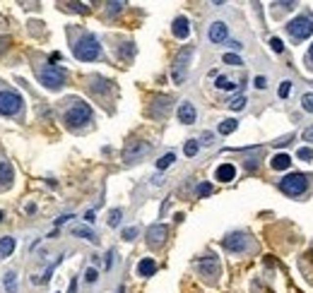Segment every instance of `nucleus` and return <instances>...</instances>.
<instances>
[{
  "label": "nucleus",
  "mask_w": 313,
  "mask_h": 293,
  "mask_svg": "<svg viewBox=\"0 0 313 293\" xmlns=\"http://www.w3.org/2000/svg\"><path fill=\"white\" fill-rule=\"evenodd\" d=\"M120 7H123V2H111V5H109V12H118Z\"/></svg>",
  "instance_id": "ea45409f"
},
{
  "label": "nucleus",
  "mask_w": 313,
  "mask_h": 293,
  "mask_svg": "<svg viewBox=\"0 0 313 293\" xmlns=\"http://www.w3.org/2000/svg\"><path fill=\"white\" fill-rule=\"evenodd\" d=\"M309 188V178L304 176V173H289V176L282 178V183H280V190L289 195V197H299V195H304V190Z\"/></svg>",
  "instance_id": "f03ea898"
},
{
  "label": "nucleus",
  "mask_w": 313,
  "mask_h": 293,
  "mask_svg": "<svg viewBox=\"0 0 313 293\" xmlns=\"http://www.w3.org/2000/svg\"><path fill=\"white\" fill-rule=\"evenodd\" d=\"M195 118H198V113H195V106H193L191 101H183V104L178 106V120H181L183 125H193Z\"/></svg>",
  "instance_id": "f8f14e48"
},
{
  "label": "nucleus",
  "mask_w": 313,
  "mask_h": 293,
  "mask_svg": "<svg viewBox=\"0 0 313 293\" xmlns=\"http://www.w3.org/2000/svg\"><path fill=\"white\" fill-rule=\"evenodd\" d=\"M224 63H227V65H234V67L243 65V63H241V58H239L236 53H224Z\"/></svg>",
  "instance_id": "c756f323"
},
{
  "label": "nucleus",
  "mask_w": 313,
  "mask_h": 293,
  "mask_svg": "<svg viewBox=\"0 0 313 293\" xmlns=\"http://www.w3.org/2000/svg\"><path fill=\"white\" fill-rule=\"evenodd\" d=\"M210 192H212V185H210V183L198 185V195H200V197H205V195H210Z\"/></svg>",
  "instance_id": "f704fd0d"
},
{
  "label": "nucleus",
  "mask_w": 313,
  "mask_h": 293,
  "mask_svg": "<svg viewBox=\"0 0 313 293\" xmlns=\"http://www.w3.org/2000/svg\"><path fill=\"white\" fill-rule=\"evenodd\" d=\"M12 250H15V238H10V235L0 238V257H2V260H5V257H10V255H12Z\"/></svg>",
  "instance_id": "f3484780"
},
{
  "label": "nucleus",
  "mask_w": 313,
  "mask_h": 293,
  "mask_svg": "<svg viewBox=\"0 0 313 293\" xmlns=\"http://www.w3.org/2000/svg\"><path fill=\"white\" fill-rule=\"evenodd\" d=\"M215 178H217L219 183H229V180H234V178H236V166H234V164H222V166L215 171Z\"/></svg>",
  "instance_id": "2eb2a0df"
},
{
  "label": "nucleus",
  "mask_w": 313,
  "mask_h": 293,
  "mask_svg": "<svg viewBox=\"0 0 313 293\" xmlns=\"http://www.w3.org/2000/svg\"><path fill=\"white\" fill-rule=\"evenodd\" d=\"M99 53H101V46H99V39L96 36H92V34H85L77 43H75V58L77 60H96L99 58Z\"/></svg>",
  "instance_id": "f257e3e1"
},
{
  "label": "nucleus",
  "mask_w": 313,
  "mask_h": 293,
  "mask_svg": "<svg viewBox=\"0 0 313 293\" xmlns=\"http://www.w3.org/2000/svg\"><path fill=\"white\" fill-rule=\"evenodd\" d=\"M217 89H222V91H234L236 89V84L229 80V77H217V84H215Z\"/></svg>",
  "instance_id": "393cba45"
},
{
  "label": "nucleus",
  "mask_w": 313,
  "mask_h": 293,
  "mask_svg": "<svg viewBox=\"0 0 313 293\" xmlns=\"http://www.w3.org/2000/svg\"><path fill=\"white\" fill-rule=\"evenodd\" d=\"M68 219H72V216H70V214H65V216H60V219H58L56 224H58V226H60V224H65V221H68Z\"/></svg>",
  "instance_id": "37998d69"
},
{
  "label": "nucleus",
  "mask_w": 313,
  "mask_h": 293,
  "mask_svg": "<svg viewBox=\"0 0 313 293\" xmlns=\"http://www.w3.org/2000/svg\"><path fill=\"white\" fill-rule=\"evenodd\" d=\"M309 60H311V63H313V43H311V46H309Z\"/></svg>",
  "instance_id": "c03bdc74"
},
{
  "label": "nucleus",
  "mask_w": 313,
  "mask_h": 293,
  "mask_svg": "<svg viewBox=\"0 0 313 293\" xmlns=\"http://www.w3.org/2000/svg\"><path fill=\"white\" fill-rule=\"evenodd\" d=\"M0 221H2V211H0Z\"/></svg>",
  "instance_id": "49530a36"
},
{
  "label": "nucleus",
  "mask_w": 313,
  "mask_h": 293,
  "mask_svg": "<svg viewBox=\"0 0 313 293\" xmlns=\"http://www.w3.org/2000/svg\"><path fill=\"white\" fill-rule=\"evenodd\" d=\"M270 46H272V51H275V53H282V51H285V43H282V39H277V36H275V39H270Z\"/></svg>",
  "instance_id": "2f4dec72"
},
{
  "label": "nucleus",
  "mask_w": 313,
  "mask_h": 293,
  "mask_svg": "<svg viewBox=\"0 0 313 293\" xmlns=\"http://www.w3.org/2000/svg\"><path fill=\"white\" fill-rule=\"evenodd\" d=\"M157 104H159V106H157L152 113H154V116H167V113H169L171 99H169V96H159V99H157Z\"/></svg>",
  "instance_id": "412c9836"
},
{
  "label": "nucleus",
  "mask_w": 313,
  "mask_h": 293,
  "mask_svg": "<svg viewBox=\"0 0 313 293\" xmlns=\"http://www.w3.org/2000/svg\"><path fill=\"white\" fill-rule=\"evenodd\" d=\"M15 176V171H12V166L7 164V161H0V185H5V183H10Z\"/></svg>",
  "instance_id": "aec40b11"
},
{
  "label": "nucleus",
  "mask_w": 313,
  "mask_h": 293,
  "mask_svg": "<svg viewBox=\"0 0 313 293\" xmlns=\"http://www.w3.org/2000/svg\"><path fill=\"white\" fill-rule=\"evenodd\" d=\"M85 279H87V281H89V284H94V281L99 279V272L89 267V269H87V272H85Z\"/></svg>",
  "instance_id": "72a5a7b5"
},
{
  "label": "nucleus",
  "mask_w": 313,
  "mask_h": 293,
  "mask_svg": "<svg viewBox=\"0 0 313 293\" xmlns=\"http://www.w3.org/2000/svg\"><path fill=\"white\" fill-rule=\"evenodd\" d=\"M299 159H301V161H311L313 151L309 149V146H301V149H299Z\"/></svg>",
  "instance_id": "473e14b6"
},
{
  "label": "nucleus",
  "mask_w": 313,
  "mask_h": 293,
  "mask_svg": "<svg viewBox=\"0 0 313 293\" xmlns=\"http://www.w3.org/2000/svg\"><path fill=\"white\" fill-rule=\"evenodd\" d=\"M198 269H200V274L207 279H215V276H219V260L215 257V255H207V257H200L198 262Z\"/></svg>",
  "instance_id": "9d476101"
},
{
  "label": "nucleus",
  "mask_w": 313,
  "mask_h": 293,
  "mask_svg": "<svg viewBox=\"0 0 313 293\" xmlns=\"http://www.w3.org/2000/svg\"><path fill=\"white\" fill-rule=\"evenodd\" d=\"M116 293H125V289H123V286H120V289H118V291H116Z\"/></svg>",
  "instance_id": "a18cd8bd"
},
{
  "label": "nucleus",
  "mask_w": 313,
  "mask_h": 293,
  "mask_svg": "<svg viewBox=\"0 0 313 293\" xmlns=\"http://www.w3.org/2000/svg\"><path fill=\"white\" fill-rule=\"evenodd\" d=\"M193 56V48L188 46V48H183L181 53H178V58L173 63V70H171V77H173V82L176 84H183V80H186V72H188V60Z\"/></svg>",
  "instance_id": "0eeeda50"
},
{
  "label": "nucleus",
  "mask_w": 313,
  "mask_h": 293,
  "mask_svg": "<svg viewBox=\"0 0 313 293\" xmlns=\"http://www.w3.org/2000/svg\"><path fill=\"white\" fill-rule=\"evenodd\" d=\"M2 284H5V289H7L10 293L17 291V276H15V272H7L5 279H2Z\"/></svg>",
  "instance_id": "5701e85b"
},
{
  "label": "nucleus",
  "mask_w": 313,
  "mask_h": 293,
  "mask_svg": "<svg viewBox=\"0 0 313 293\" xmlns=\"http://www.w3.org/2000/svg\"><path fill=\"white\" fill-rule=\"evenodd\" d=\"M236 127H239V120H234V118H227V120L219 123V132H222V135H231Z\"/></svg>",
  "instance_id": "4be33fe9"
},
{
  "label": "nucleus",
  "mask_w": 313,
  "mask_h": 293,
  "mask_svg": "<svg viewBox=\"0 0 313 293\" xmlns=\"http://www.w3.org/2000/svg\"><path fill=\"white\" fill-rule=\"evenodd\" d=\"M198 142H195V140H188V142H186V146H183V151H186V156H195V154H198Z\"/></svg>",
  "instance_id": "cd10ccee"
},
{
  "label": "nucleus",
  "mask_w": 313,
  "mask_h": 293,
  "mask_svg": "<svg viewBox=\"0 0 313 293\" xmlns=\"http://www.w3.org/2000/svg\"><path fill=\"white\" fill-rule=\"evenodd\" d=\"M92 120V108L87 106L85 101H75L72 106H70V111L65 113V123L70 125V127H82Z\"/></svg>",
  "instance_id": "20e7f679"
},
{
  "label": "nucleus",
  "mask_w": 313,
  "mask_h": 293,
  "mask_svg": "<svg viewBox=\"0 0 313 293\" xmlns=\"http://www.w3.org/2000/svg\"><path fill=\"white\" fill-rule=\"evenodd\" d=\"M229 36V27L224 22H212L210 24V41L212 43H222V41H227Z\"/></svg>",
  "instance_id": "ddd939ff"
},
{
  "label": "nucleus",
  "mask_w": 313,
  "mask_h": 293,
  "mask_svg": "<svg viewBox=\"0 0 313 293\" xmlns=\"http://www.w3.org/2000/svg\"><path fill=\"white\" fill-rule=\"evenodd\" d=\"M304 140H306V142H313V127L304 130Z\"/></svg>",
  "instance_id": "58836bf2"
},
{
  "label": "nucleus",
  "mask_w": 313,
  "mask_h": 293,
  "mask_svg": "<svg viewBox=\"0 0 313 293\" xmlns=\"http://www.w3.org/2000/svg\"><path fill=\"white\" fill-rule=\"evenodd\" d=\"M287 31H289V36H291L294 41H304V39H309V36L313 34V17L311 15H301V17L291 20V22L287 24Z\"/></svg>",
  "instance_id": "7ed1b4c3"
},
{
  "label": "nucleus",
  "mask_w": 313,
  "mask_h": 293,
  "mask_svg": "<svg viewBox=\"0 0 313 293\" xmlns=\"http://www.w3.org/2000/svg\"><path fill=\"white\" fill-rule=\"evenodd\" d=\"M167 235H169V229H167L164 224H157V226H152V229L147 231V243H149L152 248H159V245H164Z\"/></svg>",
  "instance_id": "9b49d317"
},
{
  "label": "nucleus",
  "mask_w": 313,
  "mask_h": 293,
  "mask_svg": "<svg viewBox=\"0 0 313 293\" xmlns=\"http://www.w3.org/2000/svg\"><path fill=\"white\" fill-rule=\"evenodd\" d=\"M173 161H176V154H173V151H169V154H164V156L157 161V168H159V171H164V168H169Z\"/></svg>",
  "instance_id": "b1692460"
},
{
  "label": "nucleus",
  "mask_w": 313,
  "mask_h": 293,
  "mask_svg": "<svg viewBox=\"0 0 313 293\" xmlns=\"http://www.w3.org/2000/svg\"><path fill=\"white\" fill-rule=\"evenodd\" d=\"M224 250L227 252H234V255H241L248 250V235L246 233H229L224 240H222Z\"/></svg>",
  "instance_id": "6e6552de"
},
{
  "label": "nucleus",
  "mask_w": 313,
  "mask_h": 293,
  "mask_svg": "<svg viewBox=\"0 0 313 293\" xmlns=\"http://www.w3.org/2000/svg\"><path fill=\"white\" fill-rule=\"evenodd\" d=\"M243 106H246V96H236V99L229 104V108H231V111H241Z\"/></svg>",
  "instance_id": "c85d7f7f"
},
{
  "label": "nucleus",
  "mask_w": 313,
  "mask_h": 293,
  "mask_svg": "<svg viewBox=\"0 0 313 293\" xmlns=\"http://www.w3.org/2000/svg\"><path fill=\"white\" fill-rule=\"evenodd\" d=\"M277 94H280V99H287V96L291 94V82H289V80H285V82L280 84V91H277Z\"/></svg>",
  "instance_id": "7c9ffc66"
},
{
  "label": "nucleus",
  "mask_w": 313,
  "mask_h": 293,
  "mask_svg": "<svg viewBox=\"0 0 313 293\" xmlns=\"http://www.w3.org/2000/svg\"><path fill=\"white\" fill-rule=\"evenodd\" d=\"M212 140H215L212 132H202V145H212Z\"/></svg>",
  "instance_id": "e433bc0d"
},
{
  "label": "nucleus",
  "mask_w": 313,
  "mask_h": 293,
  "mask_svg": "<svg viewBox=\"0 0 313 293\" xmlns=\"http://www.w3.org/2000/svg\"><path fill=\"white\" fill-rule=\"evenodd\" d=\"M85 221H87V224H94V211H87V214H85Z\"/></svg>",
  "instance_id": "a19ab883"
},
{
  "label": "nucleus",
  "mask_w": 313,
  "mask_h": 293,
  "mask_svg": "<svg viewBox=\"0 0 313 293\" xmlns=\"http://www.w3.org/2000/svg\"><path fill=\"white\" fill-rule=\"evenodd\" d=\"M301 108H304V111H309V113H313V94H311V91L301 96Z\"/></svg>",
  "instance_id": "bb28decb"
},
{
  "label": "nucleus",
  "mask_w": 313,
  "mask_h": 293,
  "mask_svg": "<svg viewBox=\"0 0 313 293\" xmlns=\"http://www.w3.org/2000/svg\"><path fill=\"white\" fill-rule=\"evenodd\" d=\"M270 166H272L275 171H285V168H289V166H291V159H289L287 154H277V156H272Z\"/></svg>",
  "instance_id": "6ab92c4d"
},
{
  "label": "nucleus",
  "mask_w": 313,
  "mask_h": 293,
  "mask_svg": "<svg viewBox=\"0 0 313 293\" xmlns=\"http://www.w3.org/2000/svg\"><path fill=\"white\" fill-rule=\"evenodd\" d=\"M149 149H152L149 142H130V145L123 149V159H125L128 164H135L138 159H143Z\"/></svg>",
  "instance_id": "1a4fd4ad"
},
{
  "label": "nucleus",
  "mask_w": 313,
  "mask_h": 293,
  "mask_svg": "<svg viewBox=\"0 0 313 293\" xmlns=\"http://www.w3.org/2000/svg\"><path fill=\"white\" fill-rule=\"evenodd\" d=\"M120 216H123V209H114V211L109 214V226H111V229H116V226L120 224Z\"/></svg>",
  "instance_id": "a878e982"
},
{
  "label": "nucleus",
  "mask_w": 313,
  "mask_h": 293,
  "mask_svg": "<svg viewBox=\"0 0 313 293\" xmlns=\"http://www.w3.org/2000/svg\"><path fill=\"white\" fill-rule=\"evenodd\" d=\"M39 80L46 89H60L65 84V70L58 67V65H46L44 70H39Z\"/></svg>",
  "instance_id": "39448f33"
},
{
  "label": "nucleus",
  "mask_w": 313,
  "mask_h": 293,
  "mask_svg": "<svg viewBox=\"0 0 313 293\" xmlns=\"http://www.w3.org/2000/svg\"><path fill=\"white\" fill-rule=\"evenodd\" d=\"M77 291V279H72V281H70V289H68V293H75Z\"/></svg>",
  "instance_id": "79ce46f5"
},
{
  "label": "nucleus",
  "mask_w": 313,
  "mask_h": 293,
  "mask_svg": "<svg viewBox=\"0 0 313 293\" xmlns=\"http://www.w3.org/2000/svg\"><path fill=\"white\" fill-rule=\"evenodd\" d=\"M72 235H80V238H85L89 243H99L96 233H94L92 229H87V226H72Z\"/></svg>",
  "instance_id": "a211bd4d"
},
{
  "label": "nucleus",
  "mask_w": 313,
  "mask_h": 293,
  "mask_svg": "<svg viewBox=\"0 0 313 293\" xmlns=\"http://www.w3.org/2000/svg\"><path fill=\"white\" fill-rule=\"evenodd\" d=\"M135 235H138V229H135V226H133V229H125V231H123V240H133Z\"/></svg>",
  "instance_id": "c9c22d12"
},
{
  "label": "nucleus",
  "mask_w": 313,
  "mask_h": 293,
  "mask_svg": "<svg viewBox=\"0 0 313 293\" xmlns=\"http://www.w3.org/2000/svg\"><path fill=\"white\" fill-rule=\"evenodd\" d=\"M22 96L17 91H10V89H2L0 91V116H17L22 111Z\"/></svg>",
  "instance_id": "423d86ee"
},
{
  "label": "nucleus",
  "mask_w": 313,
  "mask_h": 293,
  "mask_svg": "<svg viewBox=\"0 0 313 293\" xmlns=\"http://www.w3.org/2000/svg\"><path fill=\"white\" fill-rule=\"evenodd\" d=\"M154 272H157V262H154L152 257H144V260L138 262V274H140V276H152Z\"/></svg>",
  "instance_id": "dca6fc26"
},
{
  "label": "nucleus",
  "mask_w": 313,
  "mask_h": 293,
  "mask_svg": "<svg viewBox=\"0 0 313 293\" xmlns=\"http://www.w3.org/2000/svg\"><path fill=\"white\" fill-rule=\"evenodd\" d=\"M171 31H173L176 39H188V34H191V22H188V17H176Z\"/></svg>",
  "instance_id": "4468645a"
},
{
  "label": "nucleus",
  "mask_w": 313,
  "mask_h": 293,
  "mask_svg": "<svg viewBox=\"0 0 313 293\" xmlns=\"http://www.w3.org/2000/svg\"><path fill=\"white\" fill-rule=\"evenodd\" d=\"M256 87L258 89H265V87H267V80H265V77H256Z\"/></svg>",
  "instance_id": "4c0bfd02"
}]
</instances>
